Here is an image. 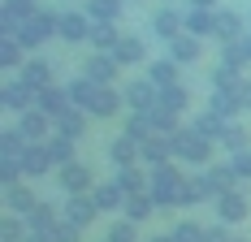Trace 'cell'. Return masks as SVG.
<instances>
[{"label":"cell","mask_w":251,"mask_h":242,"mask_svg":"<svg viewBox=\"0 0 251 242\" xmlns=\"http://www.w3.org/2000/svg\"><path fill=\"white\" fill-rule=\"evenodd\" d=\"M108 242H134V225H117V229L108 234Z\"/></svg>","instance_id":"cell-1"},{"label":"cell","mask_w":251,"mask_h":242,"mask_svg":"<svg viewBox=\"0 0 251 242\" xmlns=\"http://www.w3.org/2000/svg\"><path fill=\"white\" fill-rule=\"evenodd\" d=\"M174 238H177V242H200L203 234H200V229H195V225H182V229H177Z\"/></svg>","instance_id":"cell-2"},{"label":"cell","mask_w":251,"mask_h":242,"mask_svg":"<svg viewBox=\"0 0 251 242\" xmlns=\"http://www.w3.org/2000/svg\"><path fill=\"white\" fill-rule=\"evenodd\" d=\"M221 212H226V217H243V212H247V208H243V199H226V208H221Z\"/></svg>","instance_id":"cell-3"},{"label":"cell","mask_w":251,"mask_h":242,"mask_svg":"<svg viewBox=\"0 0 251 242\" xmlns=\"http://www.w3.org/2000/svg\"><path fill=\"white\" fill-rule=\"evenodd\" d=\"M208 242H226V234H221V229H212V234H208Z\"/></svg>","instance_id":"cell-4"},{"label":"cell","mask_w":251,"mask_h":242,"mask_svg":"<svg viewBox=\"0 0 251 242\" xmlns=\"http://www.w3.org/2000/svg\"><path fill=\"white\" fill-rule=\"evenodd\" d=\"M156 242H177V238H156Z\"/></svg>","instance_id":"cell-5"},{"label":"cell","mask_w":251,"mask_h":242,"mask_svg":"<svg viewBox=\"0 0 251 242\" xmlns=\"http://www.w3.org/2000/svg\"><path fill=\"white\" fill-rule=\"evenodd\" d=\"M30 242H44V238H30Z\"/></svg>","instance_id":"cell-6"}]
</instances>
